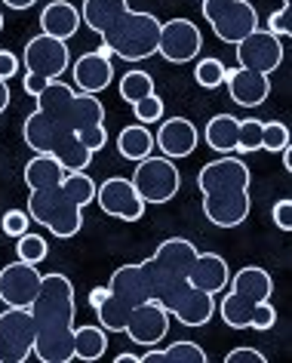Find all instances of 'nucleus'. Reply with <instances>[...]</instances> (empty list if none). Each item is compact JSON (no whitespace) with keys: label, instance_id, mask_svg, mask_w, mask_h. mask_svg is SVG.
<instances>
[{"label":"nucleus","instance_id":"obj_1","mask_svg":"<svg viewBox=\"0 0 292 363\" xmlns=\"http://www.w3.org/2000/svg\"><path fill=\"white\" fill-rule=\"evenodd\" d=\"M34 314V357L40 363H71L74 360V284L52 271L43 274L40 293L31 305Z\"/></svg>","mask_w":292,"mask_h":363},{"label":"nucleus","instance_id":"obj_2","mask_svg":"<svg viewBox=\"0 0 292 363\" xmlns=\"http://www.w3.org/2000/svg\"><path fill=\"white\" fill-rule=\"evenodd\" d=\"M197 188L203 197V216L215 228H237L249 219V167L237 157L222 154L197 172Z\"/></svg>","mask_w":292,"mask_h":363},{"label":"nucleus","instance_id":"obj_3","mask_svg":"<svg viewBox=\"0 0 292 363\" xmlns=\"http://www.w3.org/2000/svg\"><path fill=\"white\" fill-rule=\"evenodd\" d=\"M96 201V182L86 172H65V179L52 188L28 194L31 222L52 231V238L68 240L84 228V206Z\"/></svg>","mask_w":292,"mask_h":363},{"label":"nucleus","instance_id":"obj_4","mask_svg":"<svg viewBox=\"0 0 292 363\" xmlns=\"http://www.w3.org/2000/svg\"><path fill=\"white\" fill-rule=\"evenodd\" d=\"M194 259H197V247L188 238H167L151 259L142 262L148 284H151V298L167 308L169 317L197 289L188 280V271L194 265Z\"/></svg>","mask_w":292,"mask_h":363},{"label":"nucleus","instance_id":"obj_5","mask_svg":"<svg viewBox=\"0 0 292 363\" xmlns=\"http://www.w3.org/2000/svg\"><path fill=\"white\" fill-rule=\"evenodd\" d=\"M74 99L77 89L62 80H50L38 96V111L22 123V135L34 154H52L74 135Z\"/></svg>","mask_w":292,"mask_h":363},{"label":"nucleus","instance_id":"obj_6","mask_svg":"<svg viewBox=\"0 0 292 363\" xmlns=\"http://www.w3.org/2000/svg\"><path fill=\"white\" fill-rule=\"evenodd\" d=\"M160 40V19L154 13L126 10L111 22V28L102 34V47L111 56H120L123 62H142L157 52Z\"/></svg>","mask_w":292,"mask_h":363},{"label":"nucleus","instance_id":"obj_7","mask_svg":"<svg viewBox=\"0 0 292 363\" xmlns=\"http://www.w3.org/2000/svg\"><path fill=\"white\" fill-rule=\"evenodd\" d=\"M271 296H274V277L259 265H246L231 277L228 296L218 305V314L231 330H249L252 308Z\"/></svg>","mask_w":292,"mask_h":363},{"label":"nucleus","instance_id":"obj_8","mask_svg":"<svg viewBox=\"0 0 292 363\" xmlns=\"http://www.w3.org/2000/svg\"><path fill=\"white\" fill-rule=\"evenodd\" d=\"M200 13L225 43H240L259 28V13L249 0H200Z\"/></svg>","mask_w":292,"mask_h":363},{"label":"nucleus","instance_id":"obj_9","mask_svg":"<svg viewBox=\"0 0 292 363\" xmlns=\"http://www.w3.org/2000/svg\"><path fill=\"white\" fill-rule=\"evenodd\" d=\"M133 188L135 194L148 203H167L179 194L181 188V172L176 167V160L169 157H142L135 160V172H133Z\"/></svg>","mask_w":292,"mask_h":363},{"label":"nucleus","instance_id":"obj_10","mask_svg":"<svg viewBox=\"0 0 292 363\" xmlns=\"http://www.w3.org/2000/svg\"><path fill=\"white\" fill-rule=\"evenodd\" d=\"M34 351L31 308H10L0 314V363H25Z\"/></svg>","mask_w":292,"mask_h":363},{"label":"nucleus","instance_id":"obj_11","mask_svg":"<svg viewBox=\"0 0 292 363\" xmlns=\"http://www.w3.org/2000/svg\"><path fill=\"white\" fill-rule=\"evenodd\" d=\"M234 47H237V68L259 71V74H274L283 65V56H286L283 38L271 34L268 28H255Z\"/></svg>","mask_w":292,"mask_h":363},{"label":"nucleus","instance_id":"obj_12","mask_svg":"<svg viewBox=\"0 0 292 363\" xmlns=\"http://www.w3.org/2000/svg\"><path fill=\"white\" fill-rule=\"evenodd\" d=\"M22 65L31 74H40L47 80H59L65 71L71 68V52H68V40H56L50 34H38L25 43L22 52Z\"/></svg>","mask_w":292,"mask_h":363},{"label":"nucleus","instance_id":"obj_13","mask_svg":"<svg viewBox=\"0 0 292 363\" xmlns=\"http://www.w3.org/2000/svg\"><path fill=\"white\" fill-rule=\"evenodd\" d=\"M96 203L105 216L117 222H139L145 216V201L135 194L133 182L123 176H111L102 185H96Z\"/></svg>","mask_w":292,"mask_h":363},{"label":"nucleus","instance_id":"obj_14","mask_svg":"<svg viewBox=\"0 0 292 363\" xmlns=\"http://www.w3.org/2000/svg\"><path fill=\"white\" fill-rule=\"evenodd\" d=\"M203 50V34L191 19H169L160 22V40L157 52L172 65H185V62L197 59Z\"/></svg>","mask_w":292,"mask_h":363},{"label":"nucleus","instance_id":"obj_15","mask_svg":"<svg viewBox=\"0 0 292 363\" xmlns=\"http://www.w3.org/2000/svg\"><path fill=\"white\" fill-rule=\"evenodd\" d=\"M43 274L31 262H10L0 271V302L10 308H31L40 293Z\"/></svg>","mask_w":292,"mask_h":363},{"label":"nucleus","instance_id":"obj_16","mask_svg":"<svg viewBox=\"0 0 292 363\" xmlns=\"http://www.w3.org/2000/svg\"><path fill=\"white\" fill-rule=\"evenodd\" d=\"M135 345H145V348H157V345L167 339L169 333V311L163 308L160 302H148L135 305L130 311V320H126V330H123Z\"/></svg>","mask_w":292,"mask_h":363},{"label":"nucleus","instance_id":"obj_17","mask_svg":"<svg viewBox=\"0 0 292 363\" xmlns=\"http://www.w3.org/2000/svg\"><path fill=\"white\" fill-rule=\"evenodd\" d=\"M71 77H74V84L80 93H105L108 86H111L114 80V65H111V52L105 47L99 50H89L84 56H77L71 62Z\"/></svg>","mask_w":292,"mask_h":363},{"label":"nucleus","instance_id":"obj_18","mask_svg":"<svg viewBox=\"0 0 292 363\" xmlns=\"http://www.w3.org/2000/svg\"><path fill=\"white\" fill-rule=\"evenodd\" d=\"M225 84L231 93V102H237L240 108H259L271 96V77L259 74V71L225 68Z\"/></svg>","mask_w":292,"mask_h":363},{"label":"nucleus","instance_id":"obj_19","mask_svg":"<svg viewBox=\"0 0 292 363\" xmlns=\"http://www.w3.org/2000/svg\"><path fill=\"white\" fill-rule=\"evenodd\" d=\"M197 142H200V133L188 117H169V121L160 123L157 135H154V148H160L163 157H169V160L194 154Z\"/></svg>","mask_w":292,"mask_h":363},{"label":"nucleus","instance_id":"obj_20","mask_svg":"<svg viewBox=\"0 0 292 363\" xmlns=\"http://www.w3.org/2000/svg\"><path fill=\"white\" fill-rule=\"evenodd\" d=\"M188 280H191V286L203 289L209 296H218L228 289V284H231V268H228V262L218 256V252H200L197 250V259L188 271Z\"/></svg>","mask_w":292,"mask_h":363},{"label":"nucleus","instance_id":"obj_21","mask_svg":"<svg viewBox=\"0 0 292 363\" xmlns=\"http://www.w3.org/2000/svg\"><path fill=\"white\" fill-rule=\"evenodd\" d=\"M108 293L117 296L120 302H126L130 308L142 305L151 298V284H148V274H145V265L142 262H133V265H120L108 280Z\"/></svg>","mask_w":292,"mask_h":363},{"label":"nucleus","instance_id":"obj_22","mask_svg":"<svg viewBox=\"0 0 292 363\" xmlns=\"http://www.w3.org/2000/svg\"><path fill=\"white\" fill-rule=\"evenodd\" d=\"M80 25H84V19H80V10L71 4V0H52V4H47L40 13L43 34H50V38H56V40L74 38Z\"/></svg>","mask_w":292,"mask_h":363},{"label":"nucleus","instance_id":"obj_23","mask_svg":"<svg viewBox=\"0 0 292 363\" xmlns=\"http://www.w3.org/2000/svg\"><path fill=\"white\" fill-rule=\"evenodd\" d=\"M25 185H28V191H40V188H52L59 185L62 179H65V169H62V163L52 157V154H34V157L25 163Z\"/></svg>","mask_w":292,"mask_h":363},{"label":"nucleus","instance_id":"obj_24","mask_svg":"<svg viewBox=\"0 0 292 363\" xmlns=\"http://www.w3.org/2000/svg\"><path fill=\"white\" fill-rule=\"evenodd\" d=\"M139 363H206V351L197 342H172L167 348H148L139 354Z\"/></svg>","mask_w":292,"mask_h":363},{"label":"nucleus","instance_id":"obj_25","mask_svg":"<svg viewBox=\"0 0 292 363\" xmlns=\"http://www.w3.org/2000/svg\"><path fill=\"white\" fill-rule=\"evenodd\" d=\"M237 130H240V121L234 114H215L213 121L206 123L203 139L215 154H234L237 151Z\"/></svg>","mask_w":292,"mask_h":363},{"label":"nucleus","instance_id":"obj_26","mask_svg":"<svg viewBox=\"0 0 292 363\" xmlns=\"http://www.w3.org/2000/svg\"><path fill=\"white\" fill-rule=\"evenodd\" d=\"M126 0H84V10H80V19H84L86 28H93L96 34H105L111 28V22L126 10Z\"/></svg>","mask_w":292,"mask_h":363},{"label":"nucleus","instance_id":"obj_27","mask_svg":"<svg viewBox=\"0 0 292 363\" xmlns=\"http://www.w3.org/2000/svg\"><path fill=\"white\" fill-rule=\"evenodd\" d=\"M117 151H120V157H126V160L148 157V154L154 151V133L145 123L123 126L120 135H117Z\"/></svg>","mask_w":292,"mask_h":363},{"label":"nucleus","instance_id":"obj_28","mask_svg":"<svg viewBox=\"0 0 292 363\" xmlns=\"http://www.w3.org/2000/svg\"><path fill=\"white\" fill-rule=\"evenodd\" d=\"M105 351H108V330L105 326L86 323V326H77L74 330V357L77 360L93 363L99 357H105Z\"/></svg>","mask_w":292,"mask_h":363},{"label":"nucleus","instance_id":"obj_29","mask_svg":"<svg viewBox=\"0 0 292 363\" xmlns=\"http://www.w3.org/2000/svg\"><path fill=\"white\" fill-rule=\"evenodd\" d=\"M213 314H215V298L209 293H203V289H194V293L185 298V305H181L172 317H176L181 326H206L213 320Z\"/></svg>","mask_w":292,"mask_h":363},{"label":"nucleus","instance_id":"obj_30","mask_svg":"<svg viewBox=\"0 0 292 363\" xmlns=\"http://www.w3.org/2000/svg\"><path fill=\"white\" fill-rule=\"evenodd\" d=\"M108 289V286H105ZM93 311L99 314V320H102V326L108 333H123L126 330V320H130V311L133 308L126 305V302H120L117 296H111V293H105V298L99 302Z\"/></svg>","mask_w":292,"mask_h":363},{"label":"nucleus","instance_id":"obj_31","mask_svg":"<svg viewBox=\"0 0 292 363\" xmlns=\"http://www.w3.org/2000/svg\"><path fill=\"white\" fill-rule=\"evenodd\" d=\"M52 157L62 163V169H65V172H86L89 160H93V151H89L86 145L77 139V135H71L65 145H59V148L52 151Z\"/></svg>","mask_w":292,"mask_h":363},{"label":"nucleus","instance_id":"obj_32","mask_svg":"<svg viewBox=\"0 0 292 363\" xmlns=\"http://www.w3.org/2000/svg\"><path fill=\"white\" fill-rule=\"evenodd\" d=\"M96 123H105V105L99 102V96L80 93L77 89V99H74V133L86 130V126H96Z\"/></svg>","mask_w":292,"mask_h":363},{"label":"nucleus","instance_id":"obj_33","mask_svg":"<svg viewBox=\"0 0 292 363\" xmlns=\"http://www.w3.org/2000/svg\"><path fill=\"white\" fill-rule=\"evenodd\" d=\"M151 93H154V77L148 74V71L133 68V71H126V74L120 77V99H123V102L135 105L139 99L151 96Z\"/></svg>","mask_w":292,"mask_h":363},{"label":"nucleus","instance_id":"obj_34","mask_svg":"<svg viewBox=\"0 0 292 363\" xmlns=\"http://www.w3.org/2000/svg\"><path fill=\"white\" fill-rule=\"evenodd\" d=\"M194 80L203 89H215V86H222L225 84V62L222 59H213V56H206V59H200L197 65H194Z\"/></svg>","mask_w":292,"mask_h":363},{"label":"nucleus","instance_id":"obj_35","mask_svg":"<svg viewBox=\"0 0 292 363\" xmlns=\"http://www.w3.org/2000/svg\"><path fill=\"white\" fill-rule=\"evenodd\" d=\"M16 252H19V259L22 262H31V265H40L43 259H47V240L40 238V234H31V231H25L22 238H16Z\"/></svg>","mask_w":292,"mask_h":363},{"label":"nucleus","instance_id":"obj_36","mask_svg":"<svg viewBox=\"0 0 292 363\" xmlns=\"http://www.w3.org/2000/svg\"><path fill=\"white\" fill-rule=\"evenodd\" d=\"M289 126L280 123V121H262V151H271V154H280L283 148L289 145Z\"/></svg>","mask_w":292,"mask_h":363},{"label":"nucleus","instance_id":"obj_37","mask_svg":"<svg viewBox=\"0 0 292 363\" xmlns=\"http://www.w3.org/2000/svg\"><path fill=\"white\" fill-rule=\"evenodd\" d=\"M237 151L240 154L262 151V121H252V117L240 121V130H237Z\"/></svg>","mask_w":292,"mask_h":363},{"label":"nucleus","instance_id":"obj_38","mask_svg":"<svg viewBox=\"0 0 292 363\" xmlns=\"http://www.w3.org/2000/svg\"><path fill=\"white\" fill-rule=\"evenodd\" d=\"M133 114H135V121L145 123V126H148V123H160V117H163V99L157 93L139 99V102L133 105Z\"/></svg>","mask_w":292,"mask_h":363},{"label":"nucleus","instance_id":"obj_39","mask_svg":"<svg viewBox=\"0 0 292 363\" xmlns=\"http://www.w3.org/2000/svg\"><path fill=\"white\" fill-rule=\"evenodd\" d=\"M274 323H277V308L271 305V298H262V302L252 308V317H249V330L268 333V330H274Z\"/></svg>","mask_w":292,"mask_h":363},{"label":"nucleus","instance_id":"obj_40","mask_svg":"<svg viewBox=\"0 0 292 363\" xmlns=\"http://www.w3.org/2000/svg\"><path fill=\"white\" fill-rule=\"evenodd\" d=\"M28 225H31V216L25 210H10L0 219V228H4L6 238H22V234L28 231Z\"/></svg>","mask_w":292,"mask_h":363},{"label":"nucleus","instance_id":"obj_41","mask_svg":"<svg viewBox=\"0 0 292 363\" xmlns=\"http://www.w3.org/2000/svg\"><path fill=\"white\" fill-rule=\"evenodd\" d=\"M289 19H292V4H289V0H283L280 10H277V13H271L268 31H271V34H277V38H289V34H292Z\"/></svg>","mask_w":292,"mask_h":363},{"label":"nucleus","instance_id":"obj_42","mask_svg":"<svg viewBox=\"0 0 292 363\" xmlns=\"http://www.w3.org/2000/svg\"><path fill=\"white\" fill-rule=\"evenodd\" d=\"M80 142L86 145L89 151H102L105 145H108V130H105V123H96V126H86V130H80V133H74Z\"/></svg>","mask_w":292,"mask_h":363},{"label":"nucleus","instance_id":"obj_43","mask_svg":"<svg viewBox=\"0 0 292 363\" xmlns=\"http://www.w3.org/2000/svg\"><path fill=\"white\" fill-rule=\"evenodd\" d=\"M271 219H274V225H277L280 231H289L292 228V201H289V197H283V201L274 203Z\"/></svg>","mask_w":292,"mask_h":363},{"label":"nucleus","instance_id":"obj_44","mask_svg":"<svg viewBox=\"0 0 292 363\" xmlns=\"http://www.w3.org/2000/svg\"><path fill=\"white\" fill-rule=\"evenodd\" d=\"M225 360H228V363H264V354L255 351V348H246V345H243V348L228 351Z\"/></svg>","mask_w":292,"mask_h":363},{"label":"nucleus","instance_id":"obj_45","mask_svg":"<svg viewBox=\"0 0 292 363\" xmlns=\"http://www.w3.org/2000/svg\"><path fill=\"white\" fill-rule=\"evenodd\" d=\"M50 80L47 77H40V74H31V71H25V77H22V86H25V93H28L31 99H38L43 89H47Z\"/></svg>","mask_w":292,"mask_h":363},{"label":"nucleus","instance_id":"obj_46","mask_svg":"<svg viewBox=\"0 0 292 363\" xmlns=\"http://www.w3.org/2000/svg\"><path fill=\"white\" fill-rule=\"evenodd\" d=\"M16 74H19V59H16L10 50H0V77L10 80Z\"/></svg>","mask_w":292,"mask_h":363},{"label":"nucleus","instance_id":"obj_47","mask_svg":"<svg viewBox=\"0 0 292 363\" xmlns=\"http://www.w3.org/2000/svg\"><path fill=\"white\" fill-rule=\"evenodd\" d=\"M10 84H6V80L4 77H0V114H4L6 111V108H10Z\"/></svg>","mask_w":292,"mask_h":363},{"label":"nucleus","instance_id":"obj_48","mask_svg":"<svg viewBox=\"0 0 292 363\" xmlns=\"http://www.w3.org/2000/svg\"><path fill=\"white\" fill-rule=\"evenodd\" d=\"M38 4V0H4V6H10V10H31V6Z\"/></svg>","mask_w":292,"mask_h":363},{"label":"nucleus","instance_id":"obj_49","mask_svg":"<svg viewBox=\"0 0 292 363\" xmlns=\"http://www.w3.org/2000/svg\"><path fill=\"white\" fill-rule=\"evenodd\" d=\"M105 293H108V289H105V286H96V289H93V293H89V305H93V308H96V305H99V302H102V298H105Z\"/></svg>","mask_w":292,"mask_h":363},{"label":"nucleus","instance_id":"obj_50","mask_svg":"<svg viewBox=\"0 0 292 363\" xmlns=\"http://www.w3.org/2000/svg\"><path fill=\"white\" fill-rule=\"evenodd\" d=\"M280 154H283V169L292 172V145H286V148H283Z\"/></svg>","mask_w":292,"mask_h":363},{"label":"nucleus","instance_id":"obj_51","mask_svg":"<svg viewBox=\"0 0 292 363\" xmlns=\"http://www.w3.org/2000/svg\"><path fill=\"white\" fill-rule=\"evenodd\" d=\"M114 363H139V354H130V351H123V354H117Z\"/></svg>","mask_w":292,"mask_h":363},{"label":"nucleus","instance_id":"obj_52","mask_svg":"<svg viewBox=\"0 0 292 363\" xmlns=\"http://www.w3.org/2000/svg\"><path fill=\"white\" fill-rule=\"evenodd\" d=\"M0 31H4V13H0Z\"/></svg>","mask_w":292,"mask_h":363}]
</instances>
